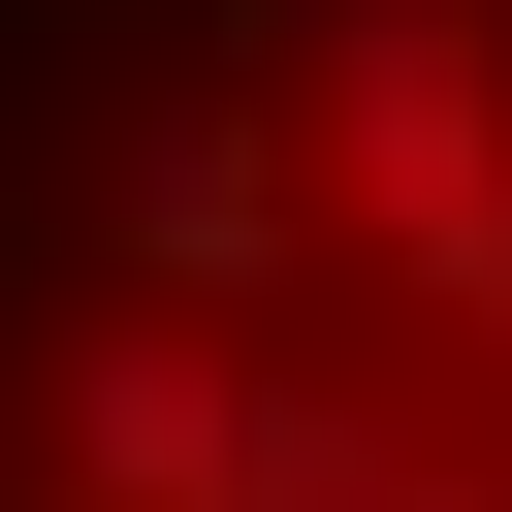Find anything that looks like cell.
<instances>
[{
  "label": "cell",
  "mask_w": 512,
  "mask_h": 512,
  "mask_svg": "<svg viewBox=\"0 0 512 512\" xmlns=\"http://www.w3.org/2000/svg\"><path fill=\"white\" fill-rule=\"evenodd\" d=\"M288 192L416 288V320H480L512 288V64H480V0H288Z\"/></svg>",
  "instance_id": "1"
},
{
  "label": "cell",
  "mask_w": 512,
  "mask_h": 512,
  "mask_svg": "<svg viewBox=\"0 0 512 512\" xmlns=\"http://www.w3.org/2000/svg\"><path fill=\"white\" fill-rule=\"evenodd\" d=\"M288 256V96H160L128 128V288H256Z\"/></svg>",
  "instance_id": "2"
},
{
  "label": "cell",
  "mask_w": 512,
  "mask_h": 512,
  "mask_svg": "<svg viewBox=\"0 0 512 512\" xmlns=\"http://www.w3.org/2000/svg\"><path fill=\"white\" fill-rule=\"evenodd\" d=\"M480 320H512V288H480Z\"/></svg>",
  "instance_id": "3"
}]
</instances>
